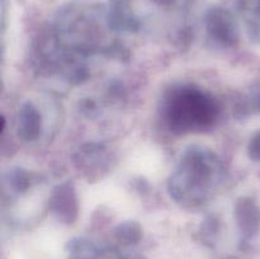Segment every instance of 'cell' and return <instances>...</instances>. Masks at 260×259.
Returning a JSON list of instances; mask_svg holds the SVG:
<instances>
[]
</instances>
